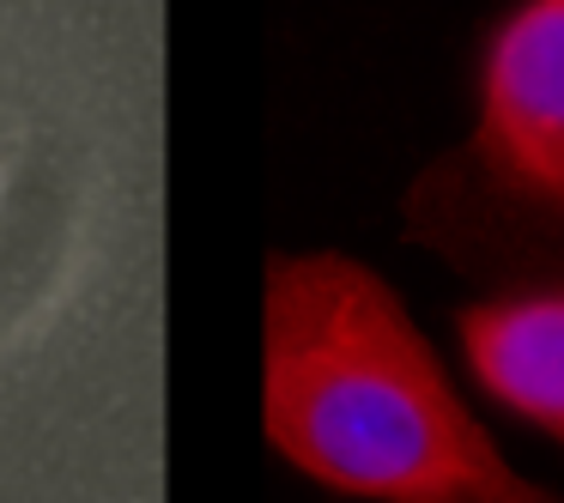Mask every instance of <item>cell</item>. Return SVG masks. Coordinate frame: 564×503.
Instances as JSON below:
<instances>
[{"instance_id": "6da1fadb", "label": "cell", "mask_w": 564, "mask_h": 503, "mask_svg": "<svg viewBox=\"0 0 564 503\" xmlns=\"http://www.w3.org/2000/svg\"><path fill=\"white\" fill-rule=\"evenodd\" d=\"M261 430L358 503H564L503 455L406 297L334 249L261 273Z\"/></svg>"}, {"instance_id": "7a4b0ae2", "label": "cell", "mask_w": 564, "mask_h": 503, "mask_svg": "<svg viewBox=\"0 0 564 503\" xmlns=\"http://www.w3.org/2000/svg\"><path fill=\"white\" fill-rule=\"evenodd\" d=\"M394 225L479 297L564 292V0H510L486 25L467 134L419 164Z\"/></svg>"}, {"instance_id": "3957f363", "label": "cell", "mask_w": 564, "mask_h": 503, "mask_svg": "<svg viewBox=\"0 0 564 503\" xmlns=\"http://www.w3.org/2000/svg\"><path fill=\"white\" fill-rule=\"evenodd\" d=\"M467 376L498 413L564 455V292H498L455 316Z\"/></svg>"}]
</instances>
